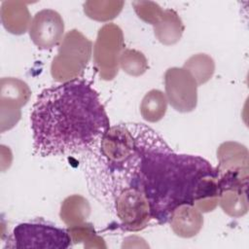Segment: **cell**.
I'll return each mask as SVG.
<instances>
[{
	"instance_id": "6da1fadb",
	"label": "cell",
	"mask_w": 249,
	"mask_h": 249,
	"mask_svg": "<svg viewBox=\"0 0 249 249\" xmlns=\"http://www.w3.org/2000/svg\"><path fill=\"white\" fill-rule=\"evenodd\" d=\"M217 179L218 171L208 160L174 153L160 134L143 124L139 156L124 187L141 190L152 220L162 225L184 204L194 205L201 213L213 211L219 197Z\"/></svg>"
},
{
	"instance_id": "7a4b0ae2",
	"label": "cell",
	"mask_w": 249,
	"mask_h": 249,
	"mask_svg": "<svg viewBox=\"0 0 249 249\" xmlns=\"http://www.w3.org/2000/svg\"><path fill=\"white\" fill-rule=\"evenodd\" d=\"M30 122L34 154L40 157L90 152L110 127L99 94L82 79L45 89Z\"/></svg>"
},
{
	"instance_id": "3957f363",
	"label": "cell",
	"mask_w": 249,
	"mask_h": 249,
	"mask_svg": "<svg viewBox=\"0 0 249 249\" xmlns=\"http://www.w3.org/2000/svg\"><path fill=\"white\" fill-rule=\"evenodd\" d=\"M92 53V43L82 32L72 29L59 44L57 55L51 65V74L57 82H69L83 75Z\"/></svg>"
},
{
	"instance_id": "277c9868",
	"label": "cell",
	"mask_w": 249,
	"mask_h": 249,
	"mask_svg": "<svg viewBox=\"0 0 249 249\" xmlns=\"http://www.w3.org/2000/svg\"><path fill=\"white\" fill-rule=\"evenodd\" d=\"M71 241L67 230L41 223H21L14 229L7 247L66 249Z\"/></svg>"
},
{
	"instance_id": "5b68a950",
	"label": "cell",
	"mask_w": 249,
	"mask_h": 249,
	"mask_svg": "<svg viewBox=\"0 0 249 249\" xmlns=\"http://www.w3.org/2000/svg\"><path fill=\"white\" fill-rule=\"evenodd\" d=\"M124 46V34L117 24L106 23L99 29L93 46V62L101 79L110 81L117 76Z\"/></svg>"
},
{
	"instance_id": "8992f818",
	"label": "cell",
	"mask_w": 249,
	"mask_h": 249,
	"mask_svg": "<svg viewBox=\"0 0 249 249\" xmlns=\"http://www.w3.org/2000/svg\"><path fill=\"white\" fill-rule=\"evenodd\" d=\"M113 207L126 231H138L152 220L151 209L145 194L135 187H125L113 197Z\"/></svg>"
},
{
	"instance_id": "52a82bcc",
	"label": "cell",
	"mask_w": 249,
	"mask_h": 249,
	"mask_svg": "<svg viewBox=\"0 0 249 249\" xmlns=\"http://www.w3.org/2000/svg\"><path fill=\"white\" fill-rule=\"evenodd\" d=\"M218 204L231 217L238 218L248 211V171L225 170L218 172Z\"/></svg>"
},
{
	"instance_id": "ba28073f",
	"label": "cell",
	"mask_w": 249,
	"mask_h": 249,
	"mask_svg": "<svg viewBox=\"0 0 249 249\" xmlns=\"http://www.w3.org/2000/svg\"><path fill=\"white\" fill-rule=\"evenodd\" d=\"M197 84L184 67H170L164 73L167 102L181 113L191 112L197 104Z\"/></svg>"
},
{
	"instance_id": "9c48e42d",
	"label": "cell",
	"mask_w": 249,
	"mask_h": 249,
	"mask_svg": "<svg viewBox=\"0 0 249 249\" xmlns=\"http://www.w3.org/2000/svg\"><path fill=\"white\" fill-rule=\"evenodd\" d=\"M30 95L31 90L23 81L13 77L1 79V132L17 124L21 115L20 108L28 102Z\"/></svg>"
},
{
	"instance_id": "30bf717a",
	"label": "cell",
	"mask_w": 249,
	"mask_h": 249,
	"mask_svg": "<svg viewBox=\"0 0 249 249\" xmlns=\"http://www.w3.org/2000/svg\"><path fill=\"white\" fill-rule=\"evenodd\" d=\"M28 31L34 45L39 49L48 50L62 41L64 22L56 11L44 9L35 14Z\"/></svg>"
},
{
	"instance_id": "8fae6325",
	"label": "cell",
	"mask_w": 249,
	"mask_h": 249,
	"mask_svg": "<svg viewBox=\"0 0 249 249\" xmlns=\"http://www.w3.org/2000/svg\"><path fill=\"white\" fill-rule=\"evenodd\" d=\"M168 222L176 235L190 238L200 231L203 226V217L202 213L194 205L184 204L172 212Z\"/></svg>"
},
{
	"instance_id": "7c38bea8",
	"label": "cell",
	"mask_w": 249,
	"mask_h": 249,
	"mask_svg": "<svg viewBox=\"0 0 249 249\" xmlns=\"http://www.w3.org/2000/svg\"><path fill=\"white\" fill-rule=\"evenodd\" d=\"M218 172L225 170L248 171V150L237 142L222 143L217 150Z\"/></svg>"
},
{
	"instance_id": "4fadbf2b",
	"label": "cell",
	"mask_w": 249,
	"mask_h": 249,
	"mask_svg": "<svg viewBox=\"0 0 249 249\" xmlns=\"http://www.w3.org/2000/svg\"><path fill=\"white\" fill-rule=\"evenodd\" d=\"M1 19L4 27L13 34L20 35L29 29L31 18L23 2L6 1L2 3Z\"/></svg>"
},
{
	"instance_id": "5bb4252c",
	"label": "cell",
	"mask_w": 249,
	"mask_h": 249,
	"mask_svg": "<svg viewBox=\"0 0 249 249\" xmlns=\"http://www.w3.org/2000/svg\"><path fill=\"white\" fill-rule=\"evenodd\" d=\"M156 38L163 45L176 44L184 32V24L178 14L171 9L163 10L160 19L153 25Z\"/></svg>"
},
{
	"instance_id": "9a60e30c",
	"label": "cell",
	"mask_w": 249,
	"mask_h": 249,
	"mask_svg": "<svg viewBox=\"0 0 249 249\" xmlns=\"http://www.w3.org/2000/svg\"><path fill=\"white\" fill-rule=\"evenodd\" d=\"M90 213L89 201L80 195H73L66 197L61 203L60 219L70 227H75L86 222Z\"/></svg>"
},
{
	"instance_id": "2e32d148",
	"label": "cell",
	"mask_w": 249,
	"mask_h": 249,
	"mask_svg": "<svg viewBox=\"0 0 249 249\" xmlns=\"http://www.w3.org/2000/svg\"><path fill=\"white\" fill-rule=\"evenodd\" d=\"M167 109V98L165 93L160 89H151L143 97L140 104L142 118L149 123L161 120Z\"/></svg>"
},
{
	"instance_id": "e0dca14e",
	"label": "cell",
	"mask_w": 249,
	"mask_h": 249,
	"mask_svg": "<svg viewBox=\"0 0 249 249\" xmlns=\"http://www.w3.org/2000/svg\"><path fill=\"white\" fill-rule=\"evenodd\" d=\"M183 67L195 78L197 86L208 82L215 72V62L206 53H196L186 60Z\"/></svg>"
},
{
	"instance_id": "ac0fdd59",
	"label": "cell",
	"mask_w": 249,
	"mask_h": 249,
	"mask_svg": "<svg viewBox=\"0 0 249 249\" xmlns=\"http://www.w3.org/2000/svg\"><path fill=\"white\" fill-rule=\"evenodd\" d=\"M124 4V1H87L84 12L94 20L108 21L120 14Z\"/></svg>"
},
{
	"instance_id": "d6986e66",
	"label": "cell",
	"mask_w": 249,
	"mask_h": 249,
	"mask_svg": "<svg viewBox=\"0 0 249 249\" xmlns=\"http://www.w3.org/2000/svg\"><path fill=\"white\" fill-rule=\"evenodd\" d=\"M119 64L125 73L133 77L143 75L149 68L148 60L143 53L132 49H124Z\"/></svg>"
},
{
	"instance_id": "ffe728a7",
	"label": "cell",
	"mask_w": 249,
	"mask_h": 249,
	"mask_svg": "<svg viewBox=\"0 0 249 249\" xmlns=\"http://www.w3.org/2000/svg\"><path fill=\"white\" fill-rule=\"evenodd\" d=\"M71 239L74 243L84 242L86 248H105L106 245L104 240L98 236L91 224H87L86 222L67 229Z\"/></svg>"
},
{
	"instance_id": "44dd1931",
	"label": "cell",
	"mask_w": 249,
	"mask_h": 249,
	"mask_svg": "<svg viewBox=\"0 0 249 249\" xmlns=\"http://www.w3.org/2000/svg\"><path fill=\"white\" fill-rule=\"evenodd\" d=\"M132 5L138 18L152 25L160 19L163 13V10L157 3L151 1H135Z\"/></svg>"
}]
</instances>
